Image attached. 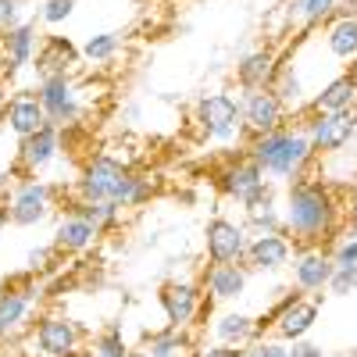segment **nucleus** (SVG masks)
I'll use <instances>...</instances> for the list:
<instances>
[{
  "label": "nucleus",
  "mask_w": 357,
  "mask_h": 357,
  "mask_svg": "<svg viewBox=\"0 0 357 357\" xmlns=\"http://www.w3.org/2000/svg\"><path fill=\"white\" fill-rule=\"evenodd\" d=\"M340 222V207L336 197L325 183L314 178H296L286 197V211H282V229L293 236V243L314 247L321 240H329Z\"/></svg>",
  "instance_id": "f257e3e1"
},
{
  "label": "nucleus",
  "mask_w": 357,
  "mask_h": 357,
  "mask_svg": "<svg viewBox=\"0 0 357 357\" xmlns=\"http://www.w3.org/2000/svg\"><path fill=\"white\" fill-rule=\"evenodd\" d=\"M154 193L151 178L136 175L122 161H114L107 154L86 161L82 178H79V197L82 200H111L118 207H139L146 197Z\"/></svg>",
  "instance_id": "f03ea898"
},
{
  "label": "nucleus",
  "mask_w": 357,
  "mask_h": 357,
  "mask_svg": "<svg viewBox=\"0 0 357 357\" xmlns=\"http://www.w3.org/2000/svg\"><path fill=\"white\" fill-rule=\"evenodd\" d=\"M314 146H311V136L307 132H289V129H275L268 136H254L250 143V161L272 178H296L304 172V165L311 161Z\"/></svg>",
  "instance_id": "7ed1b4c3"
},
{
  "label": "nucleus",
  "mask_w": 357,
  "mask_h": 357,
  "mask_svg": "<svg viewBox=\"0 0 357 357\" xmlns=\"http://www.w3.org/2000/svg\"><path fill=\"white\" fill-rule=\"evenodd\" d=\"M314 321H318V301H307V296L289 293L272 314L257 321V329L272 325L275 336H279L282 343H293V340H304V336L314 329Z\"/></svg>",
  "instance_id": "20e7f679"
},
{
  "label": "nucleus",
  "mask_w": 357,
  "mask_h": 357,
  "mask_svg": "<svg viewBox=\"0 0 357 357\" xmlns=\"http://www.w3.org/2000/svg\"><path fill=\"white\" fill-rule=\"evenodd\" d=\"M197 126L204 136L229 143L232 136H240L243 129V107L240 100H232L229 93H211L197 104Z\"/></svg>",
  "instance_id": "39448f33"
},
{
  "label": "nucleus",
  "mask_w": 357,
  "mask_h": 357,
  "mask_svg": "<svg viewBox=\"0 0 357 357\" xmlns=\"http://www.w3.org/2000/svg\"><path fill=\"white\" fill-rule=\"evenodd\" d=\"M247 243H250L247 232L229 218H215L204 229V247H207L211 264H240L247 254Z\"/></svg>",
  "instance_id": "423d86ee"
},
{
  "label": "nucleus",
  "mask_w": 357,
  "mask_h": 357,
  "mask_svg": "<svg viewBox=\"0 0 357 357\" xmlns=\"http://www.w3.org/2000/svg\"><path fill=\"white\" fill-rule=\"evenodd\" d=\"M40 104L47 111V122L57 129H68L75 126L79 118V97H75V86L68 75H57V79H43L40 82Z\"/></svg>",
  "instance_id": "0eeeda50"
},
{
  "label": "nucleus",
  "mask_w": 357,
  "mask_h": 357,
  "mask_svg": "<svg viewBox=\"0 0 357 357\" xmlns=\"http://www.w3.org/2000/svg\"><path fill=\"white\" fill-rule=\"evenodd\" d=\"M240 107H243V126L254 136H268V132L282 129V122H286V104L272 89H250Z\"/></svg>",
  "instance_id": "6e6552de"
},
{
  "label": "nucleus",
  "mask_w": 357,
  "mask_h": 357,
  "mask_svg": "<svg viewBox=\"0 0 357 357\" xmlns=\"http://www.w3.org/2000/svg\"><path fill=\"white\" fill-rule=\"evenodd\" d=\"M54 211V190L47 183H25L8 200L11 225H40Z\"/></svg>",
  "instance_id": "1a4fd4ad"
},
{
  "label": "nucleus",
  "mask_w": 357,
  "mask_h": 357,
  "mask_svg": "<svg viewBox=\"0 0 357 357\" xmlns=\"http://www.w3.org/2000/svg\"><path fill=\"white\" fill-rule=\"evenodd\" d=\"M79 340H82V333L75 329V321H68L65 314H47L36 325V347L47 357H75L79 354Z\"/></svg>",
  "instance_id": "9d476101"
},
{
  "label": "nucleus",
  "mask_w": 357,
  "mask_h": 357,
  "mask_svg": "<svg viewBox=\"0 0 357 357\" xmlns=\"http://www.w3.org/2000/svg\"><path fill=\"white\" fill-rule=\"evenodd\" d=\"M354 129H357L354 111H336V114H314L307 136H311L314 151L329 154V151H340V146L354 136Z\"/></svg>",
  "instance_id": "9b49d317"
},
{
  "label": "nucleus",
  "mask_w": 357,
  "mask_h": 357,
  "mask_svg": "<svg viewBox=\"0 0 357 357\" xmlns=\"http://www.w3.org/2000/svg\"><path fill=\"white\" fill-rule=\"evenodd\" d=\"M57 151H61V129H57V126H43L40 132L25 136L18 143V168L36 175L40 168H47L57 158Z\"/></svg>",
  "instance_id": "f8f14e48"
},
{
  "label": "nucleus",
  "mask_w": 357,
  "mask_h": 357,
  "mask_svg": "<svg viewBox=\"0 0 357 357\" xmlns=\"http://www.w3.org/2000/svg\"><path fill=\"white\" fill-rule=\"evenodd\" d=\"M161 307L172 329H186L200 311V289L193 282H165L161 286Z\"/></svg>",
  "instance_id": "ddd939ff"
},
{
  "label": "nucleus",
  "mask_w": 357,
  "mask_h": 357,
  "mask_svg": "<svg viewBox=\"0 0 357 357\" xmlns=\"http://www.w3.org/2000/svg\"><path fill=\"white\" fill-rule=\"evenodd\" d=\"M333 272H336V261H333L329 250H321V247H307L293 264V279H296V286H301L304 293L329 289Z\"/></svg>",
  "instance_id": "4468645a"
},
{
  "label": "nucleus",
  "mask_w": 357,
  "mask_h": 357,
  "mask_svg": "<svg viewBox=\"0 0 357 357\" xmlns=\"http://www.w3.org/2000/svg\"><path fill=\"white\" fill-rule=\"evenodd\" d=\"M0 54H4V72L15 75L25 65H33V54H36V25L33 22H22L15 25L11 33L0 36Z\"/></svg>",
  "instance_id": "2eb2a0df"
},
{
  "label": "nucleus",
  "mask_w": 357,
  "mask_h": 357,
  "mask_svg": "<svg viewBox=\"0 0 357 357\" xmlns=\"http://www.w3.org/2000/svg\"><path fill=\"white\" fill-rule=\"evenodd\" d=\"M289 250H293V243L282 232H261L247 243L243 257L250 261V268H257V272H275V268H282L289 261Z\"/></svg>",
  "instance_id": "dca6fc26"
},
{
  "label": "nucleus",
  "mask_w": 357,
  "mask_h": 357,
  "mask_svg": "<svg viewBox=\"0 0 357 357\" xmlns=\"http://www.w3.org/2000/svg\"><path fill=\"white\" fill-rule=\"evenodd\" d=\"M75 61H79V50L65 36H47L43 47L36 50V75H40V82L43 79H57V75H68Z\"/></svg>",
  "instance_id": "f3484780"
},
{
  "label": "nucleus",
  "mask_w": 357,
  "mask_h": 357,
  "mask_svg": "<svg viewBox=\"0 0 357 357\" xmlns=\"http://www.w3.org/2000/svg\"><path fill=\"white\" fill-rule=\"evenodd\" d=\"M4 118H8V129H11L18 139H25V136L40 132L43 126H50V122H47V111H43V104H40V97H33V93L11 97Z\"/></svg>",
  "instance_id": "a211bd4d"
},
{
  "label": "nucleus",
  "mask_w": 357,
  "mask_h": 357,
  "mask_svg": "<svg viewBox=\"0 0 357 357\" xmlns=\"http://www.w3.org/2000/svg\"><path fill=\"white\" fill-rule=\"evenodd\" d=\"M275 72H279V57H275V50H254V54H247L240 65H236V79H240V86L247 89H268L272 86V79H275Z\"/></svg>",
  "instance_id": "6ab92c4d"
},
{
  "label": "nucleus",
  "mask_w": 357,
  "mask_h": 357,
  "mask_svg": "<svg viewBox=\"0 0 357 357\" xmlns=\"http://www.w3.org/2000/svg\"><path fill=\"white\" fill-rule=\"evenodd\" d=\"M33 293H36L33 286H15V282L0 289V340L25 321L29 307H33Z\"/></svg>",
  "instance_id": "aec40b11"
},
{
  "label": "nucleus",
  "mask_w": 357,
  "mask_h": 357,
  "mask_svg": "<svg viewBox=\"0 0 357 357\" xmlns=\"http://www.w3.org/2000/svg\"><path fill=\"white\" fill-rule=\"evenodd\" d=\"M97 236H100V232H97L93 225H89L82 215H68V218L57 222V232H54V250H61V254H82V250L93 247Z\"/></svg>",
  "instance_id": "412c9836"
},
{
  "label": "nucleus",
  "mask_w": 357,
  "mask_h": 357,
  "mask_svg": "<svg viewBox=\"0 0 357 357\" xmlns=\"http://www.w3.org/2000/svg\"><path fill=\"white\" fill-rule=\"evenodd\" d=\"M204 286H207V293H211V301H236V296H243V289H247V268H240V264H211Z\"/></svg>",
  "instance_id": "4be33fe9"
},
{
  "label": "nucleus",
  "mask_w": 357,
  "mask_h": 357,
  "mask_svg": "<svg viewBox=\"0 0 357 357\" xmlns=\"http://www.w3.org/2000/svg\"><path fill=\"white\" fill-rule=\"evenodd\" d=\"M354 100H357V79L354 75H340L311 100V111L314 114H336V111H350Z\"/></svg>",
  "instance_id": "5701e85b"
},
{
  "label": "nucleus",
  "mask_w": 357,
  "mask_h": 357,
  "mask_svg": "<svg viewBox=\"0 0 357 357\" xmlns=\"http://www.w3.org/2000/svg\"><path fill=\"white\" fill-rule=\"evenodd\" d=\"M325 43L340 61H357V15H340L325 29Z\"/></svg>",
  "instance_id": "b1692460"
},
{
  "label": "nucleus",
  "mask_w": 357,
  "mask_h": 357,
  "mask_svg": "<svg viewBox=\"0 0 357 357\" xmlns=\"http://www.w3.org/2000/svg\"><path fill=\"white\" fill-rule=\"evenodd\" d=\"M215 336L225 343V347H243V343H254L261 336L257 321L250 314H240V311H229L215 321Z\"/></svg>",
  "instance_id": "393cba45"
},
{
  "label": "nucleus",
  "mask_w": 357,
  "mask_h": 357,
  "mask_svg": "<svg viewBox=\"0 0 357 357\" xmlns=\"http://www.w3.org/2000/svg\"><path fill=\"white\" fill-rule=\"evenodd\" d=\"M272 93L286 104V107H296L304 100V86H301V79H296V72H293V65H279V72H275V79H272Z\"/></svg>",
  "instance_id": "a878e982"
},
{
  "label": "nucleus",
  "mask_w": 357,
  "mask_h": 357,
  "mask_svg": "<svg viewBox=\"0 0 357 357\" xmlns=\"http://www.w3.org/2000/svg\"><path fill=\"white\" fill-rule=\"evenodd\" d=\"M118 211H122V207L111 204V200H79V207H75V215H82L97 232L107 229V225H114L118 222Z\"/></svg>",
  "instance_id": "bb28decb"
},
{
  "label": "nucleus",
  "mask_w": 357,
  "mask_h": 357,
  "mask_svg": "<svg viewBox=\"0 0 357 357\" xmlns=\"http://www.w3.org/2000/svg\"><path fill=\"white\" fill-rule=\"evenodd\" d=\"M186 350H190V340L183 329H172L168 325L165 333L151 336V357H186Z\"/></svg>",
  "instance_id": "cd10ccee"
},
{
  "label": "nucleus",
  "mask_w": 357,
  "mask_h": 357,
  "mask_svg": "<svg viewBox=\"0 0 357 357\" xmlns=\"http://www.w3.org/2000/svg\"><path fill=\"white\" fill-rule=\"evenodd\" d=\"M93 357H132L129 347H126V340H122V329H118V325H111L107 333L97 336V343H93Z\"/></svg>",
  "instance_id": "c85d7f7f"
},
{
  "label": "nucleus",
  "mask_w": 357,
  "mask_h": 357,
  "mask_svg": "<svg viewBox=\"0 0 357 357\" xmlns=\"http://www.w3.org/2000/svg\"><path fill=\"white\" fill-rule=\"evenodd\" d=\"M118 33H100V36H89L86 47H82V57H89V61H111L114 50H118Z\"/></svg>",
  "instance_id": "c756f323"
},
{
  "label": "nucleus",
  "mask_w": 357,
  "mask_h": 357,
  "mask_svg": "<svg viewBox=\"0 0 357 357\" xmlns=\"http://www.w3.org/2000/svg\"><path fill=\"white\" fill-rule=\"evenodd\" d=\"M350 289H357V264H336V272L329 279V293L347 296Z\"/></svg>",
  "instance_id": "7c9ffc66"
},
{
  "label": "nucleus",
  "mask_w": 357,
  "mask_h": 357,
  "mask_svg": "<svg viewBox=\"0 0 357 357\" xmlns=\"http://www.w3.org/2000/svg\"><path fill=\"white\" fill-rule=\"evenodd\" d=\"M18 18H22V0H0V36L22 25Z\"/></svg>",
  "instance_id": "2f4dec72"
},
{
  "label": "nucleus",
  "mask_w": 357,
  "mask_h": 357,
  "mask_svg": "<svg viewBox=\"0 0 357 357\" xmlns=\"http://www.w3.org/2000/svg\"><path fill=\"white\" fill-rule=\"evenodd\" d=\"M340 8V0H304V18L307 22H325Z\"/></svg>",
  "instance_id": "473e14b6"
},
{
  "label": "nucleus",
  "mask_w": 357,
  "mask_h": 357,
  "mask_svg": "<svg viewBox=\"0 0 357 357\" xmlns=\"http://www.w3.org/2000/svg\"><path fill=\"white\" fill-rule=\"evenodd\" d=\"M72 11H75V0H47L43 4V22L57 25V22H65Z\"/></svg>",
  "instance_id": "72a5a7b5"
},
{
  "label": "nucleus",
  "mask_w": 357,
  "mask_h": 357,
  "mask_svg": "<svg viewBox=\"0 0 357 357\" xmlns=\"http://www.w3.org/2000/svg\"><path fill=\"white\" fill-rule=\"evenodd\" d=\"M333 261H336V264H357V232H354V236H347V240L336 247Z\"/></svg>",
  "instance_id": "f704fd0d"
},
{
  "label": "nucleus",
  "mask_w": 357,
  "mask_h": 357,
  "mask_svg": "<svg viewBox=\"0 0 357 357\" xmlns=\"http://www.w3.org/2000/svg\"><path fill=\"white\" fill-rule=\"evenodd\" d=\"M289 357H325V350L318 343H307V340H293Z\"/></svg>",
  "instance_id": "c9c22d12"
},
{
  "label": "nucleus",
  "mask_w": 357,
  "mask_h": 357,
  "mask_svg": "<svg viewBox=\"0 0 357 357\" xmlns=\"http://www.w3.org/2000/svg\"><path fill=\"white\" fill-rule=\"evenodd\" d=\"M254 354H257V357H289V347L264 340V343H254Z\"/></svg>",
  "instance_id": "e433bc0d"
},
{
  "label": "nucleus",
  "mask_w": 357,
  "mask_h": 357,
  "mask_svg": "<svg viewBox=\"0 0 357 357\" xmlns=\"http://www.w3.org/2000/svg\"><path fill=\"white\" fill-rule=\"evenodd\" d=\"M197 357H240V350L236 347H204V350H197Z\"/></svg>",
  "instance_id": "4c0bfd02"
},
{
  "label": "nucleus",
  "mask_w": 357,
  "mask_h": 357,
  "mask_svg": "<svg viewBox=\"0 0 357 357\" xmlns=\"http://www.w3.org/2000/svg\"><path fill=\"white\" fill-rule=\"evenodd\" d=\"M347 218H350V225L357 229V186L347 193Z\"/></svg>",
  "instance_id": "58836bf2"
},
{
  "label": "nucleus",
  "mask_w": 357,
  "mask_h": 357,
  "mask_svg": "<svg viewBox=\"0 0 357 357\" xmlns=\"http://www.w3.org/2000/svg\"><path fill=\"white\" fill-rule=\"evenodd\" d=\"M50 257V250H33V254H29V272H36V268H47L43 261Z\"/></svg>",
  "instance_id": "ea45409f"
},
{
  "label": "nucleus",
  "mask_w": 357,
  "mask_h": 357,
  "mask_svg": "<svg viewBox=\"0 0 357 357\" xmlns=\"http://www.w3.org/2000/svg\"><path fill=\"white\" fill-rule=\"evenodd\" d=\"M11 222V215H8V204H0V229H4Z\"/></svg>",
  "instance_id": "a19ab883"
},
{
  "label": "nucleus",
  "mask_w": 357,
  "mask_h": 357,
  "mask_svg": "<svg viewBox=\"0 0 357 357\" xmlns=\"http://www.w3.org/2000/svg\"><path fill=\"white\" fill-rule=\"evenodd\" d=\"M4 107H8V97H4V86H0V114H4Z\"/></svg>",
  "instance_id": "79ce46f5"
},
{
  "label": "nucleus",
  "mask_w": 357,
  "mask_h": 357,
  "mask_svg": "<svg viewBox=\"0 0 357 357\" xmlns=\"http://www.w3.org/2000/svg\"><path fill=\"white\" fill-rule=\"evenodd\" d=\"M240 357H257V354H254V347H250V350H240Z\"/></svg>",
  "instance_id": "37998d69"
},
{
  "label": "nucleus",
  "mask_w": 357,
  "mask_h": 357,
  "mask_svg": "<svg viewBox=\"0 0 357 357\" xmlns=\"http://www.w3.org/2000/svg\"><path fill=\"white\" fill-rule=\"evenodd\" d=\"M350 357H357V347H354V350H350Z\"/></svg>",
  "instance_id": "c03bdc74"
},
{
  "label": "nucleus",
  "mask_w": 357,
  "mask_h": 357,
  "mask_svg": "<svg viewBox=\"0 0 357 357\" xmlns=\"http://www.w3.org/2000/svg\"><path fill=\"white\" fill-rule=\"evenodd\" d=\"M354 79H357V75H354Z\"/></svg>",
  "instance_id": "a18cd8bd"
}]
</instances>
